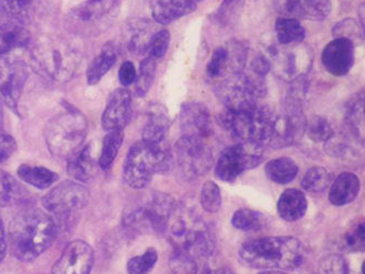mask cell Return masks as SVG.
I'll use <instances>...</instances> for the list:
<instances>
[{
	"instance_id": "cell-1",
	"label": "cell",
	"mask_w": 365,
	"mask_h": 274,
	"mask_svg": "<svg viewBox=\"0 0 365 274\" xmlns=\"http://www.w3.org/2000/svg\"><path fill=\"white\" fill-rule=\"evenodd\" d=\"M57 227L46 213L36 208L21 210L14 216L8 230V243L14 257L34 261L56 238Z\"/></svg>"
},
{
	"instance_id": "cell-2",
	"label": "cell",
	"mask_w": 365,
	"mask_h": 274,
	"mask_svg": "<svg viewBox=\"0 0 365 274\" xmlns=\"http://www.w3.org/2000/svg\"><path fill=\"white\" fill-rule=\"evenodd\" d=\"M303 243L295 237H266L247 241L238 251L246 267L264 270H294L305 259Z\"/></svg>"
},
{
	"instance_id": "cell-3",
	"label": "cell",
	"mask_w": 365,
	"mask_h": 274,
	"mask_svg": "<svg viewBox=\"0 0 365 274\" xmlns=\"http://www.w3.org/2000/svg\"><path fill=\"white\" fill-rule=\"evenodd\" d=\"M81 63L79 45L65 36H42L31 50V66L40 75L58 83L71 81Z\"/></svg>"
},
{
	"instance_id": "cell-4",
	"label": "cell",
	"mask_w": 365,
	"mask_h": 274,
	"mask_svg": "<svg viewBox=\"0 0 365 274\" xmlns=\"http://www.w3.org/2000/svg\"><path fill=\"white\" fill-rule=\"evenodd\" d=\"M173 155L166 141L157 144L138 142L130 147L123 167L124 181L132 189H144L155 173H166L173 167Z\"/></svg>"
},
{
	"instance_id": "cell-5",
	"label": "cell",
	"mask_w": 365,
	"mask_h": 274,
	"mask_svg": "<svg viewBox=\"0 0 365 274\" xmlns=\"http://www.w3.org/2000/svg\"><path fill=\"white\" fill-rule=\"evenodd\" d=\"M87 133V118L77 110L68 109L48 122L44 136L53 156L68 159L83 147Z\"/></svg>"
},
{
	"instance_id": "cell-6",
	"label": "cell",
	"mask_w": 365,
	"mask_h": 274,
	"mask_svg": "<svg viewBox=\"0 0 365 274\" xmlns=\"http://www.w3.org/2000/svg\"><path fill=\"white\" fill-rule=\"evenodd\" d=\"M176 208L169 194L156 192L148 201L124 213L123 224L135 234H162Z\"/></svg>"
},
{
	"instance_id": "cell-7",
	"label": "cell",
	"mask_w": 365,
	"mask_h": 274,
	"mask_svg": "<svg viewBox=\"0 0 365 274\" xmlns=\"http://www.w3.org/2000/svg\"><path fill=\"white\" fill-rule=\"evenodd\" d=\"M169 240L176 250H185L197 259H207L215 250V241L201 218L181 215L169 228Z\"/></svg>"
},
{
	"instance_id": "cell-8",
	"label": "cell",
	"mask_w": 365,
	"mask_h": 274,
	"mask_svg": "<svg viewBox=\"0 0 365 274\" xmlns=\"http://www.w3.org/2000/svg\"><path fill=\"white\" fill-rule=\"evenodd\" d=\"M266 146L254 142H238L222 151L215 175L222 181H235L242 173L252 171L264 159Z\"/></svg>"
},
{
	"instance_id": "cell-9",
	"label": "cell",
	"mask_w": 365,
	"mask_h": 274,
	"mask_svg": "<svg viewBox=\"0 0 365 274\" xmlns=\"http://www.w3.org/2000/svg\"><path fill=\"white\" fill-rule=\"evenodd\" d=\"M120 0H87L71 10L69 24L79 34H100L118 17Z\"/></svg>"
},
{
	"instance_id": "cell-10",
	"label": "cell",
	"mask_w": 365,
	"mask_h": 274,
	"mask_svg": "<svg viewBox=\"0 0 365 274\" xmlns=\"http://www.w3.org/2000/svg\"><path fill=\"white\" fill-rule=\"evenodd\" d=\"M175 151L177 163L185 179L195 180L207 175L213 166V151L205 141L181 136Z\"/></svg>"
},
{
	"instance_id": "cell-11",
	"label": "cell",
	"mask_w": 365,
	"mask_h": 274,
	"mask_svg": "<svg viewBox=\"0 0 365 274\" xmlns=\"http://www.w3.org/2000/svg\"><path fill=\"white\" fill-rule=\"evenodd\" d=\"M218 99L230 112H245L254 109L261 96L254 83L244 73L226 76L216 88Z\"/></svg>"
},
{
	"instance_id": "cell-12",
	"label": "cell",
	"mask_w": 365,
	"mask_h": 274,
	"mask_svg": "<svg viewBox=\"0 0 365 274\" xmlns=\"http://www.w3.org/2000/svg\"><path fill=\"white\" fill-rule=\"evenodd\" d=\"M28 77L29 66L24 59L10 55L0 59V95L14 113H18Z\"/></svg>"
},
{
	"instance_id": "cell-13",
	"label": "cell",
	"mask_w": 365,
	"mask_h": 274,
	"mask_svg": "<svg viewBox=\"0 0 365 274\" xmlns=\"http://www.w3.org/2000/svg\"><path fill=\"white\" fill-rule=\"evenodd\" d=\"M306 121L302 106L287 101L282 111L275 116L272 136L269 146L273 148H284L301 140L305 134Z\"/></svg>"
},
{
	"instance_id": "cell-14",
	"label": "cell",
	"mask_w": 365,
	"mask_h": 274,
	"mask_svg": "<svg viewBox=\"0 0 365 274\" xmlns=\"http://www.w3.org/2000/svg\"><path fill=\"white\" fill-rule=\"evenodd\" d=\"M89 196V190L78 182L65 181L43 198V206L55 215H69L86 208Z\"/></svg>"
},
{
	"instance_id": "cell-15",
	"label": "cell",
	"mask_w": 365,
	"mask_h": 274,
	"mask_svg": "<svg viewBox=\"0 0 365 274\" xmlns=\"http://www.w3.org/2000/svg\"><path fill=\"white\" fill-rule=\"evenodd\" d=\"M248 61L246 45L240 41H230L214 51L207 66L210 78H225L226 76L242 73Z\"/></svg>"
},
{
	"instance_id": "cell-16",
	"label": "cell",
	"mask_w": 365,
	"mask_h": 274,
	"mask_svg": "<svg viewBox=\"0 0 365 274\" xmlns=\"http://www.w3.org/2000/svg\"><path fill=\"white\" fill-rule=\"evenodd\" d=\"M93 265V251L83 240L71 241L52 269L53 274H89Z\"/></svg>"
},
{
	"instance_id": "cell-17",
	"label": "cell",
	"mask_w": 365,
	"mask_h": 274,
	"mask_svg": "<svg viewBox=\"0 0 365 274\" xmlns=\"http://www.w3.org/2000/svg\"><path fill=\"white\" fill-rule=\"evenodd\" d=\"M133 113L132 93L128 90L116 89L110 95L102 114V128L106 131H123Z\"/></svg>"
},
{
	"instance_id": "cell-18",
	"label": "cell",
	"mask_w": 365,
	"mask_h": 274,
	"mask_svg": "<svg viewBox=\"0 0 365 274\" xmlns=\"http://www.w3.org/2000/svg\"><path fill=\"white\" fill-rule=\"evenodd\" d=\"M180 128L182 136L203 141L211 136L213 126L207 106L200 102L183 103L180 110Z\"/></svg>"
},
{
	"instance_id": "cell-19",
	"label": "cell",
	"mask_w": 365,
	"mask_h": 274,
	"mask_svg": "<svg viewBox=\"0 0 365 274\" xmlns=\"http://www.w3.org/2000/svg\"><path fill=\"white\" fill-rule=\"evenodd\" d=\"M323 64L334 76H344L354 64V44L346 39L331 41L323 51Z\"/></svg>"
},
{
	"instance_id": "cell-20",
	"label": "cell",
	"mask_w": 365,
	"mask_h": 274,
	"mask_svg": "<svg viewBox=\"0 0 365 274\" xmlns=\"http://www.w3.org/2000/svg\"><path fill=\"white\" fill-rule=\"evenodd\" d=\"M277 9L289 17L324 20L330 12L329 0H277Z\"/></svg>"
},
{
	"instance_id": "cell-21",
	"label": "cell",
	"mask_w": 365,
	"mask_h": 274,
	"mask_svg": "<svg viewBox=\"0 0 365 274\" xmlns=\"http://www.w3.org/2000/svg\"><path fill=\"white\" fill-rule=\"evenodd\" d=\"M170 128L168 111L163 104H150L148 109V120L143 128V142L157 144L166 141Z\"/></svg>"
},
{
	"instance_id": "cell-22",
	"label": "cell",
	"mask_w": 365,
	"mask_h": 274,
	"mask_svg": "<svg viewBox=\"0 0 365 274\" xmlns=\"http://www.w3.org/2000/svg\"><path fill=\"white\" fill-rule=\"evenodd\" d=\"M197 9L189 0H150V11L155 21L169 24Z\"/></svg>"
},
{
	"instance_id": "cell-23",
	"label": "cell",
	"mask_w": 365,
	"mask_h": 274,
	"mask_svg": "<svg viewBox=\"0 0 365 274\" xmlns=\"http://www.w3.org/2000/svg\"><path fill=\"white\" fill-rule=\"evenodd\" d=\"M98 171V161L93 156V146L81 147L68 158L67 171L78 182H89L95 178Z\"/></svg>"
},
{
	"instance_id": "cell-24",
	"label": "cell",
	"mask_w": 365,
	"mask_h": 274,
	"mask_svg": "<svg viewBox=\"0 0 365 274\" xmlns=\"http://www.w3.org/2000/svg\"><path fill=\"white\" fill-rule=\"evenodd\" d=\"M360 180L351 173H342L332 182L329 201L334 206H344L356 200L360 192Z\"/></svg>"
},
{
	"instance_id": "cell-25",
	"label": "cell",
	"mask_w": 365,
	"mask_h": 274,
	"mask_svg": "<svg viewBox=\"0 0 365 274\" xmlns=\"http://www.w3.org/2000/svg\"><path fill=\"white\" fill-rule=\"evenodd\" d=\"M277 213L287 222H297L305 215L307 200L299 189H287L277 201Z\"/></svg>"
},
{
	"instance_id": "cell-26",
	"label": "cell",
	"mask_w": 365,
	"mask_h": 274,
	"mask_svg": "<svg viewBox=\"0 0 365 274\" xmlns=\"http://www.w3.org/2000/svg\"><path fill=\"white\" fill-rule=\"evenodd\" d=\"M118 59L115 48L112 43H108L100 50L99 54L96 55L89 64L86 73V78L89 85H97L106 73L114 66Z\"/></svg>"
},
{
	"instance_id": "cell-27",
	"label": "cell",
	"mask_w": 365,
	"mask_h": 274,
	"mask_svg": "<svg viewBox=\"0 0 365 274\" xmlns=\"http://www.w3.org/2000/svg\"><path fill=\"white\" fill-rule=\"evenodd\" d=\"M30 40V34L19 22L0 24V56L24 48Z\"/></svg>"
},
{
	"instance_id": "cell-28",
	"label": "cell",
	"mask_w": 365,
	"mask_h": 274,
	"mask_svg": "<svg viewBox=\"0 0 365 274\" xmlns=\"http://www.w3.org/2000/svg\"><path fill=\"white\" fill-rule=\"evenodd\" d=\"M28 199V190L11 175L0 171V206H16Z\"/></svg>"
},
{
	"instance_id": "cell-29",
	"label": "cell",
	"mask_w": 365,
	"mask_h": 274,
	"mask_svg": "<svg viewBox=\"0 0 365 274\" xmlns=\"http://www.w3.org/2000/svg\"><path fill=\"white\" fill-rule=\"evenodd\" d=\"M267 177L277 185H287L297 178L299 167L293 159L280 157L269 161L266 165Z\"/></svg>"
},
{
	"instance_id": "cell-30",
	"label": "cell",
	"mask_w": 365,
	"mask_h": 274,
	"mask_svg": "<svg viewBox=\"0 0 365 274\" xmlns=\"http://www.w3.org/2000/svg\"><path fill=\"white\" fill-rule=\"evenodd\" d=\"M18 176L22 181L38 189H48L58 179L54 171L40 166L21 165L18 168Z\"/></svg>"
},
{
	"instance_id": "cell-31",
	"label": "cell",
	"mask_w": 365,
	"mask_h": 274,
	"mask_svg": "<svg viewBox=\"0 0 365 274\" xmlns=\"http://www.w3.org/2000/svg\"><path fill=\"white\" fill-rule=\"evenodd\" d=\"M275 32L279 43L291 45L302 43L305 39V29L295 18H279L275 22Z\"/></svg>"
},
{
	"instance_id": "cell-32",
	"label": "cell",
	"mask_w": 365,
	"mask_h": 274,
	"mask_svg": "<svg viewBox=\"0 0 365 274\" xmlns=\"http://www.w3.org/2000/svg\"><path fill=\"white\" fill-rule=\"evenodd\" d=\"M154 34L152 24L146 20H142V21H138V24H132L128 43V50L136 55L148 52L150 40H152Z\"/></svg>"
},
{
	"instance_id": "cell-33",
	"label": "cell",
	"mask_w": 365,
	"mask_h": 274,
	"mask_svg": "<svg viewBox=\"0 0 365 274\" xmlns=\"http://www.w3.org/2000/svg\"><path fill=\"white\" fill-rule=\"evenodd\" d=\"M346 122L352 136L363 142L364 140V97L358 95L349 103L346 113Z\"/></svg>"
},
{
	"instance_id": "cell-34",
	"label": "cell",
	"mask_w": 365,
	"mask_h": 274,
	"mask_svg": "<svg viewBox=\"0 0 365 274\" xmlns=\"http://www.w3.org/2000/svg\"><path fill=\"white\" fill-rule=\"evenodd\" d=\"M123 131H110L106 135L102 143L101 154H100L99 166L103 171H109L119 154L122 143H123Z\"/></svg>"
},
{
	"instance_id": "cell-35",
	"label": "cell",
	"mask_w": 365,
	"mask_h": 274,
	"mask_svg": "<svg viewBox=\"0 0 365 274\" xmlns=\"http://www.w3.org/2000/svg\"><path fill=\"white\" fill-rule=\"evenodd\" d=\"M264 215L250 208H240L234 213L232 218V226L242 232H259L264 226Z\"/></svg>"
},
{
	"instance_id": "cell-36",
	"label": "cell",
	"mask_w": 365,
	"mask_h": 274,
	"mask_svg": "<svg viewBox=\"0 0 365 274\" xmlns=\"http://www.w3.org/2000/svg\"><path fill=\"white\" fill-rule=\"evenodd\" d=\"M332 181V175L328 169L324 167H312L311 169L306 171L302 179V187L305 191L312 192V193H319L325 191Z\"/></svg>"
},
{
	"instance_id": "cell-37",
	"label": "cell",
	"mask_w": 365,
	"mask_h": 274,
	"mask_svg": "<svg viewBox=\"0 0 365 274\" xmlns=\"http://www.w3.org/2000/svg\"><path fill=\"white\" fill-rule=\"evenodd\" d=\"M36 0H0V8L14 20L26 22L34 14Z\"/></svg>"
},
{
	"instance_id": "cell-38",
	"label": "cell",
	"mask_w": 365,
	"mask_h": 274,
	"mask_svg": "<svg viewBox=\"0 0 365 274\" xmlns=\"http://www.w3.org/2000/svg\"><path fill=\"white\" fill-rule=\"evenodd\" d=\"M156 76V62L152 56L145 59L140 65V71L136 73L135 93L138 97H144L150 91Z\"/></svg>"
},
{
	"instance_id": "cell-39",
	"label": "cell",
	"mask_w": 365,
	"mask_h": 274,
	"mask_svg": "<svg viewBox=\"0 0 365 274\" xmlns=\"http://www.w3.org/2000/svg\"><path fill=\"white\" fill-rule=\"evenodd\" d=\"M305 133L315 143H327L334 136V131L327 118L313 116L306 123Z\"/></svg>"
},
{
	"instance_id": "cell-40",
	"label": "cell",
	"mask_w": 365,
	"mask_h": 274,
	"mask_svg": "<svg viewBox=\"0 0 365 274\" xmlns=\"http://www.w3.org/2000/svg\"><path fill=\"white\" fill-rule=\"evenodd\" d=\"M169 265L173 274H197L199 271V261L185 250L175 249Z\"/></svg>"
},
{
	"instance_id": "cell-41",
	"label": "cell",
	"mask_w": 365,
	"mask_h": 274,
	"mask_svg": "<svg viewBox=\"0 0 365 274\" xmlns=\"http://www.w3.org/2000/svg\"><path fill=\"white\" fill-rule=\"evenodd\" d=\"M158 260L156 249L148 248L143 255L130 259L128 263V274H148L154 269Z\"/></svg>"
},
{
	"instance_id": "cell-42",
	"label": "cell",
	"mask_w": 365,
	"mask_h": 274,
	"mask_svg": "<svg viewBox=\"0 0 365 274\" xmlns=\"http://www.w3.org/2000/svg\"><path fill=\"white\" fill-rule=\"evenodd\" d=\"M201 206L207 213H216L222 206L221 190L215 182L207 181L201 190Z\"/></svg>"
},
{
	"instance_id": "cell-43",
	"label": "cell",
	"mask_w": 365,
	"mask_h": 274,
	"mask_svg": "<svg viewBox=\"0 0 365 274\" xmlns=\"http://www.w3.org/2000/svg\"><path fill=\"white\" fill-rule=\"evenodd\" d=\"M364 223H359L356 226L346 230L340 239V247L348 253L360 251L364 248Z\"/></svg>"
},
{
	"instance_id": "cell-44",
	"label": "cell",
	"mask_w": 365,
	"mask_h": 274,
	"mask_svg": "<svg viewBox=\"0 0 365 274\" xmlns=\"http://www.w3.org/2000/svg\"><path fill=\"white\" fill-rule=\"evenodd\" d=\"M318 274H349V265L342 255L324 257L318 265Z\"/></svg>"
},
{
	"instance_id": "cell-45",
	"label": "cell",
	"mask_w": 365,
	"mask_h": 274,
	"mask_svg": "<svg viewBox=\"0 0 365 274\" xmlns=\"http://www.w3.org/2000/svg\"><path fill=\"white\" fill-rule=\"evenodd\" d=\"M334 34L339 38L351 41L354 44L356 40L363 39V26L356 24L354 20L346 19L336 26L334 29Z\"/></svg>"
},
{
	"instance_id": "cell-46",
	"label": "cell",
	"mask_w": 365,
	"mask_h": 274,
	"mask_svg": "<svg viewBox=\"0 0 365 274\" xmlns=\"http://www.w3.org/2000/svg\"><path fill=\"white\" fill-rule=\"evenodd\" d=\"M169 42H170V34L168 30L155 32L152 40H150V49H148L150 56L153 59H162L168 50Z\"/></svg>"
},
{
	"instance_id": "cell-47",
	"label": "cell",
	"mask_w": 365,
	"mask_h": 274,
	"mask_svg": "<svg viewBox=\"0 0 365 274\" xmlns=\"http://www.w3.org/2000/svg\"><path fill=\"white\" fill-rule=\"evenodd\" d=\"M16 149H17V144L14 137L0 131V163H5L7 159H9Z\"/></svg>"
},
{
	"instance_id": "cell-48",
	"label": "cell",
	"mask_w": 365,
	"mask_h": 274,
	"mask_svg": "<svg viewBox=\"0 0 365 274\" xmlns=\"http://www.w3.org/2000/svg\"><path fill=\"white\" fill-rule=\"evenodd\" d=\"M136 69L132 62H124L119 71L120 83L123 87L132 85L136 79Z\"/></svg>"
},
{
	"instance_id": "cell-49",
	"label": "cell",
	"mask_w": 365,
	"mask_h": 274,
	"mask_svg": "<svg viewBox=\"0 0 365 274\" xmlns=\"http://www.w3.org/2000/svg\"><path fill=\"white\" fill-rule=\"evenodd\" d=\"M7 251V239H6L5 226L0 218V261L3 260Z\"/></svg>"
},
{
	"instance_id": "cell-50",
	"label": "cell",
	"mask_w": 365,
	"mask_h": 274,
	"mask_svg": "<svg viewBox=\"0 0 365 274\" xmlns=\"http://www.w3.org/2000/svg\"><path fill=\"white\" fill-rule=\"evenodd\" d=\"M238 1H240V0H224V3L222 4L221 7H220V17L227 16V14L234 9V6H236Z\"/></svg>"
},
{
	"instance_id": "cell-51",
	"label": "cell",
	"mask_w": 365,
	"mask_h": 274,
	"mask_svg": "<svg viewBox=\"0 0 365 274\" xmlns=\"http://www.w3.org/2000/svg\"><path fill=\"white\" fill-rule=\"evenodd\" d=\"M199 274H235L232 270L226 269V268H221V269L215 270H203L201 273Z\"/></svg>"
},
{
	"instance_id": "cell-52",
	"label": "cell",
	"mask_w": 365,
	"mask_h": 274,
	"mask_svg": "<svg viewBox=\"0 0 365 274\" xmlns=\"http://www.w3.org/2000/svg\"><path fill=\"white\" fill-rule=\"evenodd\" d=\"M258 274H285L283 273L282 271H279V270H267V271L261 272V273Z\"/></svg>"
},
{
	"instance_id": "cell-53",
	"label": "cell",
	"mask_w": 365,
	"mask_h": 274,
	"mask_svg": "<svg viewBox=\"0 0 365 274\" xmlns=\"http://www.w3.org/2000/svg\"><path fill=\"white\" fill-rule=\"evenodd\" d=\"M1 126H3V114H1V109H0V131H1Z\"/></svg>"
},
{
	"instance_id": "cell-54",
	"label": "cell",
	"mask_w": 365,
	"mask_h": 274,
	"mask_svg": "<svg viewBox=\"0 0 365 274\" xmlns=\"http://www.w3.org/2000/svg\"><path fill=\"white\" fill-rule=\"evenodd\" d=\"M189 1H191V3L195 4V5H197V3H200V1H202V0H189Z\"/></svg>"
},
{
	"instance_id": "cell-55",
	"label": "cell",
	"mask_w": 365,
	"mask_h": 274,
	"mask_svg": "<svg viewBox=\"0 0 365 274\" xmlns=\"http://www.w3.org/2000/svg\"><path fill=\"white\" fill-rule=\"evenodd\" d=\"M0 19H1V10H0Z\"/></svg>"
}]
</instances>
